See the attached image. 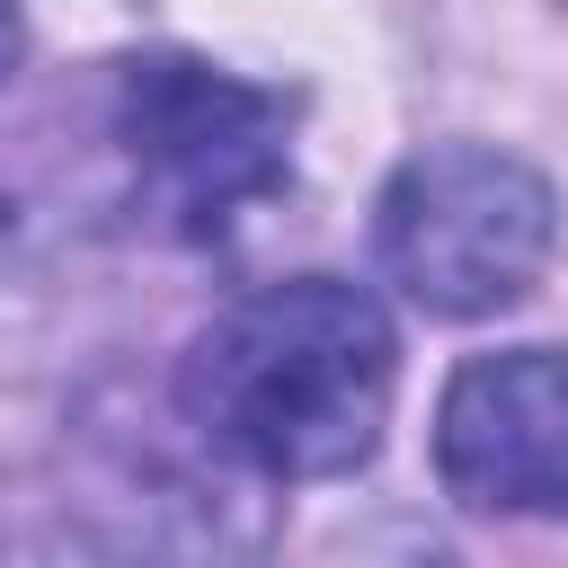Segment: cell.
Returning <instances> with one entry per match:
<instances>
[{"instance_id":"6da1fadb","label":"cell","mask_w":568,"mask_h":568,"mask_svg":"<svg viewBox=\"0 0 568 568\" xmlns=\"http://www.w3.org/2000/svg\"><path fill=\"white\" fill-rule=\"evenodd\" d=\"M399 399L390 311L346 275H284L240 293L178 373L186 426L257 479H346L373 462Z\"/></svg>"},{"instance_id":"7a4b0ae2","label":"cell","mask_w":568,"mask_h":568,"mask_svg":"<svg viewBox=\"0 0 568 568\" xmlns=\"http://www.w3.org/2000/svg\"><path fill=\"white\" fill-rule=\"evenodd\" d=\"M559 240V195L541 169L488 142H435L390 169L373 248L408 311L426 320H497L515 311Z\"/></svg>"},{"instance_id":"3957f363","label":"cell","mask_w":568,"mask_h":568,"mask_svg":"<svg viewBox=\"0 0 568 568\" xmlns=\"http://www.w3.org/2000/svg\"><path fill=\"white\" fill-rule=\"evenodd\" d=\"M115 142L142 213L169 240H222L293 178V98L204 53H133L115 80Z\"/></svg>"},{"instance_id":"277c9868","label":"cell","mask_w":568,"mask_h":568,"mask_svg":"<svg viewBox=\"0 0 568 568\" xmlns=\"http://www.w3.org/2000/svg\"><path fill=\"white\" fill-rule=\"evenodd\" d=\"M435 479L470 515H568V346L470 355L435 399Z\"/></svg>"},{"instance_id":"5b68a950","label":"cell","mask_w":568,"mask_h":568,"mask_svg":"<svg viewBox=\"0 0 568 568\" xmlns=\"http://www.w3.org/2000/svg\"><path fill=\"white\" fill-rule=\"evenodd\" d=\"M9 53H18V0H0V71H9Z\"/></svg>"}]
</instances>
